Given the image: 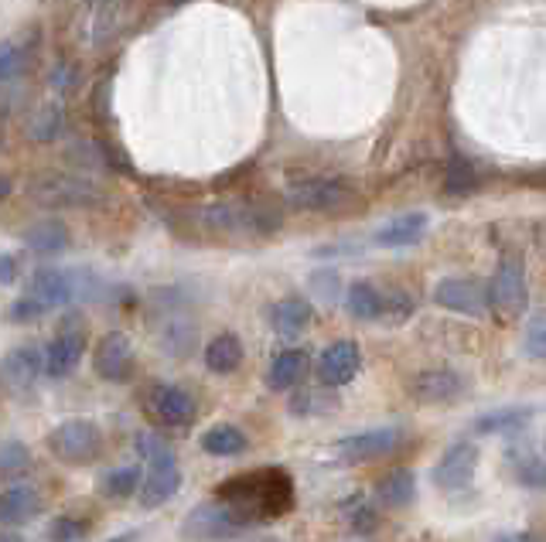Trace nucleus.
Listing matches in <instances>:
<instances>
[{
    "label": "nucleus",
    "mask_w": 546,
    "mask_h": 542,
    "mask_svg": "<svg viewBox=\"0 0 546 542\" xmlns=\"http://www.w3.org/2000/svg\"><path fill=\"white\" fill-rule=\"evenodd\" d=\"M219 498L246 525L280 519L294 505V485L284 471H253L219 485Z\"/></svg>",
    "instance_id": "nucleus-1"
},
{
    "label": "nucleus",
    "mask_w": 546,
    "mask_h": 542,
    "mask_svg": "<svg viewBox=\"0 0 546 542\" xmlns=\"http://www.w3.org/2000/svg\"><path fill=\"white\" fill-rule=\"evenodd\" d=\"M134 447L147 464L144 488L137 491L140 505H144V508H161L164 502H171V498L178 495V488H181V468H178L175 447H171L161 433H140Z\"/></svg>",
    "instance_id": "nucleus-2"
},
{
    "label": "nucleus",
    "mask_w": 546,
    "mask_h": 542,
    "mask_svg": "<svg viewBox=\"0 0 546 542\" xmlns=\"http://www.w3.org/2000/svg\"><path fill=\"white\" fill-rule=\"evenodd\" d=\"M28 195L45 208H93L103 202V191H99L96 181L62 171L35 174L28 185Z\"/></svg>",
    "instance_id": "nucleus-3"
},
{
    "label": "nucleus",
    "mask_w": 546,
    "mask_h": 542,
    "mask_svg": "<svg viewBox=\"0 0 546 542\" xmlns=\"http://www.w3.org/2000/svg\"><path fill=\"white\" fill-rule=\"evenodd\" d=\"M485 294H488V311H495L502 321L523 318L526 307H529L523 266H519L516 260H502L499 270L492 273V280L485 283Z\"/></svg>",
    "instance_id": "nucleus-4"
},
{
    "label": "nucleus",
    "mask_w": 546,
    "mask_h": 542,
    "mask_svg": "<svg viewBox=\"0 0 546 542\" xmlns=\"http://www.w3.org/2000/svg\"><path fill=\"white\" fill-rule=\"evenodd\" d=\"M48 450L65 464H86L103 450V433L89 420H62L48 433Z\"/></svg>",
    "instance_id": "nucleus-5"
},
{
    "label": "nucleus",
    "mask_w": 546,
    "mask_h": 542,
    "mask_svg": "<svg viewBox=\"0 0 546 542\" xmlns=\"http://www.w3.org/2000/svg\"><path fill=\"white\" fill-rule=\"evenodd\" d=\"M243 529H250L226 502H205L192 508V515L185 519V536L198 542H219V539H233Z\"/></svg>",
    "instance_id": "nucleus-6"
},
{
    "label": "nucleus",
    "mask_w": 546,
    "mask_h": 542,
    "mask_svg": "<svg viewBox=\"0 0 546 542\" xmlns=\"http://www.w3.org/2000/svg\"><path fill=\"white\" fill-rule=\"evenodd\" d=\"M352 198V188L338 178H301L287 188V202L304 212H335V208L349 205Z\"/></svg>",
    "instance_id": "nucleus-7"
},
{
    "label": "nucleus",
    "mask_w": 546,
    "mask_h": 542,
    "mask_svg": "<svg viewBox=\"0 0 546 542\" xmlns=\"http://www.w3.org/2000/svg\"><path fill=\"white\" fill-rule=\"evenodd\" d=\"M147 410L161 427H188L195 420L198 406L195 396L181 386H171V382H157L147 393Z\"/></svg>",
    "instance_id": "nucleus-8"
},
{
    "label": "nucleus",
    "mask_w": 546,
    "mask_h": 542,
    "mask_svg": "<svg viewBox=\"0 0 546 542\" xmlns=\"http://www.w3.org/2000/svg\"><path fill=\"white\" fill-rule=\"evenodd\" d=\"M475 471H478V447L471 440H461V444H451L444 450V457L430 471V481L441 491H461L471 485Z\"/></svg>",
    "instance_id": "nucleus-9"
},
{
    "label": "nucleus",
    "mask_w": 546,
    "mask_h": 542,
    "mask_svg": "<svg viewBox=\"0 0 546 542\" xmlns=\"http://www.w3.org/2000/svg\"><path fill=\"white\" fill-rule=\"evenodd\" d=\"M400 437H403L400 427H372V430H362L338 440L335 450L345 464H366V461H379V457L393 454Z\"/></svg>",
    "instance_id": "nucleus-10"
},
{
    "label": "nucleus",
    "mask_w": 546,
    "mask_h": 542,
    "mask_svg": "<svg viewBox=\"0 0 546 542\" xmlns=\"http://www.w3.org/2000/svg\"><path fill=\"white\" fill-rule=\"evenodd\" d=\"M45 372V355L35 345H18L0 358V389L7 393H28Z\"/></svg>",
    "instance_id": "nucleus-11"
},
{
    "label": "nucleus",
    "mask_w": 546,
    "mask_h": 542,
    "mask_svg": "<svg viewBox=\"0 0 546 542\" xmlns=\"http://www.w3.org/2000/svg\"><path fill=\"white\" fill-rule=\"evenodd\" d=\"M410 393L417 403H427V406H441V403H454L468 393V382L461 372L454 369H424L413 375L410 382Z\"/></svg>",
    "instance_id": "nucleus-12"
},
{
    "label": "nucleus",
    "mask_w": 546,
    "mask_h": 542,
    "mask_svg": "<svg viewBox=\"0 0 546 542\" xmlns=\"http://www.w3.org/2000/svg\"><path fill=\"white\" fill-rule=\"evenodd\" d=\"M93 369L99 379L106 382H127L134 372V345L123 331H110V335L99 338L93 352Z\"/></svg>",
    "instance_id": "nucleus-13"
},
{
    "label": "nucleus",
    "mask_w": 546,
    "mask_h": 542,
    "mask_svg": "<svg viewBox=\"0 0 546 542\" xmlns=\"http://www.w3.org/2000/svg\"><path fill=\"white\" fill-rule=\"evenodd\" d=\"M434 300L444 311L454 314H468V318H482L488 311V294L482 283L468 280V277H444L434 287Z\"/></svg>",
    "instance_id": "nucleus-14"
},
{
    "label": "nucleus",
    "mask_w": 546,
    "mask_h": 542,
    "mask_svg": "<svg viewBox=\"0 0 546 542\" xmlns=\"http://www.w3.org/2000/svg\"><path fill=\"white\" fill-rule=\"evenodd\" d=\"M362 369V352L355 341H335L328 345L325 352L318 358V382L328 389H338V386H349V382L359 375Z\"/></svg>",
    "instance_id": "nucleus-15"
},
{
    "label": "nucleus",
    "mask_w": 546,
    "mask_h": 542,
    "mask_svg": "<svg viewBox=\"0 0 546 542\" xmlns=\"http://www.w3.org/2000/svg\"><path fill=\"white\" fill-rule=\"evenodd\" d=\"M82 355H86V335H82L79 324H69V328H62L59 335L52 338V345H48L45 372L52 375V379H65V375L79 369Z\"/></svg>",
    "instance_id": "nucleus-16"
},
{
    "label": "nucleus",
    "mask_w": 546,
    "mask_h": 542,
    "mask_svg": "<svg viewBox=\"0 0 546 542\" xmlns=\"http://www.w3.org/2000/svg\"><path fill=\"white\" fill-rule=\"evenodd\" d=\"M536 406L519 403V406H502V410H488L471 423V433L478 437H509V433H523L529 423L536 420Z\"/></svg>",
    "instance_id": "nucleus-17"
},
{
    "label": "nucleus",
    "mask_w": 546,
    "mask_h": 542,
    "mask_svg": "<svg viewBox=\"0 0 546 542\" xmlns=\"http://www.w3.org/2000/svg\"><path fill=\"white\" fill-rule=\"evenodd\" d=\"M28 294L41 300V304L52 311V307H65L76 300V280H72V270H35V277L28 283Z\"/></svg>",
    "instance_id": "nucleus-18"
},
{
    "label": "nucleus",
    "mask_w": 546,
    "mask_h": 542,
    "mask_svg": "<svg viewBox=\"0 0 546 542\" xmlns=\"http://www.w3.org/2000/svg\"><path fill=\"white\" fill-rule=\"evenodd\" d=\"M430 229V219L427 212H407V215H396L383 225V229L372 236V243L383 246V249H407V246H417L420 239L427 236Z\"/></svg>",
    "instance_id": "nucleus-19"
},
{
    "label": "nucleus",
    "mask_w": 546,
    "mask_h": 542,
    "mask_svg": "<svg viewBox=\"0 0 546 542\" xmlns=\"http://www.w3.org/2000/svg\"><path fill=\"white\" fill-rule=\"evenodd\" d=\"M311 369V358L304 348H287V352L273 355L270 369H267V386L273 393H287V389H297L304 382V375Z\"/></svg>",
    "instance_id": "nucleus-20"
},
{
    "label": "nucleus",
    "mask_w": 546,
    "mask_h": 542,
    "mask_svg": "<svg viewBox=\"0 0 546 542\" xmlns=\"http://www.w3.org/2000/svg\"><path fill=\"white\" fill-rule=\"evenodd\" d=\"M45 508L41 491L35 485H14L0 491V522L4 525H24Z\"/></svg>",
    "instance_id": "nucleus-21"
},
{
    "label": "nucleus",
    "mask_w": 546,
    "mask_h": 542,
    "mask_svg": "<svg viewBox=\"0 0 546 542\" xmlns=\"http://www.w3.org/2000/svg\"><path fill=\"white\" fill-rule=\"evenodd\" d=\"M311 324V304L301 297H284L270 307V328L277 331L280 338H297L304 335Z\"/></svg>",
    "instance_id": "nucleus-22"
},
{
    "label": "nucleus",
    "mask_w": 546,
    "mask_h": 542,
    "mask_svg": "<svg viewBox=\"0 0 546 542\" xmlns=\"http://www.w3.org/2000/svg\"><path fill=\"white\" fill-rule=\"evenodd\" d=\"M120 14L123 11L117 7V0H96V4L89 7L86 21H82V38H86L89 45L110 41L120 28Z\"/></svg>",
    "instance_id": "nucleus-23"
},
{
    "label": "nucleus",
    "mask_w": 546,
    "mask_h": 542,
    "mask_svg": "<svg viewBox=\"0 0 546 542\" xmlns=\"http://www.w3.org/2000/svg\"><path fill=\"white\" fill-rule=\"evenodd\" d=\"M376 498L386 508H407L417 498V474L410 468H393L390 474H383L376 485Z\"/></svg>",
    "instance_id": "nucleus-24"
},
{
    "label": "nucleus",
    "mask_w": 546,
    "mask_h": 542,
    "mask_svg": "<svg viewBox=\"0 0 546 542\" xmlns=\"http://www.w3.org/2000/svg\"><path fill=\"white\" fill-rule=\"evenodd\" d=\"M21 239H24V246L35 249V253L55 256L69 246V229H65L59 219H41L35 225H28V229L21 232Z\"/></svg>",
    "instance_id": "nucleus-25"
},
{
    "label": "nucleus",
    "mask_w": 546,
    "mask_h": 542,
    "mask_svg": "<svg viewBox=\"0 0 546 542\" xmlns=\"http://www.w3.org/2000/svg\"><path fill=\"white\" fill-rule=\"evenodd\" d=\"M205 365H209V372L215 375H229L236 372L239 365H243V341L236 335H215L209 345H205Z\"/></svg>",
    "instance_id": "nucleus-26"
},
{
    "label": "nucleus",
    "mask_w": 546,
    "mask_h": 542,
    "mask_svg": "<svg viewBox=\"0 0 546 542\" xmlns=\"http://www.w3.org/2000/svg\"><path fill=\"white\" fill-rule=\"evenodd\" d=\"M506 461L512 468V478H516L519 485L529 491H546V461L540 454H533V450H526V447H516V450H509Z\"/></svg>",
    "instance_id": "nucleus-27"
},
{
    "label": "nucleus",
    "mask_w": 546,
    "mask_h": 542,
    "mask_svg": "<svg viewBox=\"0 0 546 542\" xmlns=\"http://www.w3.org/2000/svg\"><path fill=\"white\" fill-rule=\"evenodd\" d=\"M246 447H250L246 433L239 427H229V423H219V427L202 433V450L212 457H239Z\"/></svg>",
    "instance_id": "nucleus-28"
},
{
    "label": "nucleus",
    "mask_w": 546,
    "mask_h": 542,
    "mask_svg": "<svg viewBox=\"0 0 546 542\" xmlns=\"http://www.w3.org/2000/svg\"><path fill=\"white\" fill-rule=\"evenodd\" d=\"M345 307H349L355 321H376L383 318V294L369 280H355L349 294H345Z\"/></svg>",
    "instance_id": "nucleus-29"
},
{
    "label": "nucleus",
    "mask_w": 546,
    "mask_h": 542,
    "mask_svg": "<svg viewBox=\"0 0 546 542\" xmlns=\"http://www.w3.org/2000/svg\"><path fill=\"white\" fill-rule=\"evenodd\" d=\"M62 130H65V113H62V106H55V103L35 110L31 127H28L31 140H38V144H52V140H59Z\"/></svg>",
    "instance_id": "nucleus-30"
},
{
    "label": "nucleus",
    "mask_w": 546,
    "mask_h": 542,
    "mask_svg": "<svg viewBox=\"0 0 546 542\" xmlns=\"http://www.w3.org/2000/svg\"><path fill=\"white\" fill-rule=\"evenodd\" d=\"M192 341H195V328L188 321H181V318H171L168 324H164V331H161V348L168 355H188L192 352Z\"/></svg>",
    "instance_id": "nucleus-31"
},
{
    "label": "nucleus",
    "mask_w": 546,
    "mask_h": 542,
    "mask_svg": "<svg viewBox=\"0 0 546 542\" xmlns=\"http://www.w3.org/2000/svg\"><path fill=\"white\" fill-rule=\"evenodd\" d=\"M523 352H526V358L546 362V307L529 318L526 331H523Z\"/></svg>",
    "instance_id": "nucleus-32"
},
{
    "label": "nucleus",
    "mask_w": 546,
    "mask_h": 542,
    "mask_svg": "<svg viewBox=\"0 0 546 542\" xmlns=\"http://www.w3.org/2000/svg\"><path fill=\"white\" fill-rule=\"evenodd\" d=\"M103 491L110 498H130L140 491V471L137 468H113L103 478Z\"/></svg>",
    "instance_id": "nucleus-33"
},
{
    "label": "nucleus",
    "mask_w": 546,
    "mask_h": 542,
    "mask_svg": "<svg viewBox=\"0 0 546 542\" xmlns=\"http://www.w3.org/2000/svg\"><path fill=\"white\" fill-rule=\"evenodd\" d=\"M31 65V52L21 45H4L0 48V82L18 79L21 72H28Z\"/></svg>",
    "instance_id": "nucleus-34"
},
{
    "label": "nucleus",
    "mask_w": 546,
    "mask_h": 542,
    "mask_svg": "<svg viewBox=\"0 0 546 542\" xmlns=\"http://www.w3.org/2000/svg\"><path fill=\"white\" fill-rule=\"evenodd\" d=\"M335 410V396L308 389V393H297L291 399V413L294 416H314V413H332Z\"/></svg>",
    "instance_id": "nucleus-35"
},
{
    "label": "nucleus",
    "mask_w": 546,
    "mask_h": 542,
    "mask_svg": "<svg viewBox=\"0 0 546 542\" xmlns=\"http://www.w3.org/2000/svg\"><path fill=\"white\" fill-rule=\"evenodd\" d=\"M28 464H31V454L21 440H4V444H0V471L4 474L28 471Z\"/></svg>",
    "instance_id": "nucleus-36"
},
{
    "label": "nucleus",
    "mask_w": 546,
    "mask_h": 542,
    "mask_svg": "<svg viewBox=\"0 0 546 542\" xmlns=\"http://www.w3.org/2000/svg\"><path fill=\"white\" fill-rule=\"evenodd\" d=\"M478 188V174L465 161H454L448 168V195H471Z\"/></svg>",
    "instance_id": "nucleus-37"
},
{
    "label": "nucleus",
    "mask_w": 546,
    "mask_h": 542,
    "mask_svg": "<svg viewBox=\"0 0 546 542\" xmlns=\"http://www.w3.org/2000/svg\"><path fill=\"white\" fill-rule=\"evenodd\" d=\"M413 314V300L403 290H393L390 297H383V318L390 324H403Z\"/></svg>",
    "instance_id": "nucleus-38"
},
{
    "label": "nucleus",
    "mask_w": 546,
    "mask_h": 542,
    "mask_svg": "<svg viewBox=\"0 0 546 542\" xmlns=\"http://www.w3.org/2000/svg\"><path fill=\"white\" fill-rule=\"evenodd\" d=\"M48 307L41 304V300H35V297H21V300H14L11 307H7V321H14V324H28V321H38L41 314H45Z\"/></svg>",
    "instance_id": "nucleus-39"
},
{
    "label": "nucleus",
    "mask_w": 546,
    "mask_h": 542,
    "mask_svg": "<svg viewBox=\"0 0 546 542\" xmlns=\"http://www.w3.org/2000/svg\"><path fill=\"white\" fill-rule=\"evenodd\" d=\"M48 539L52 542H79L86 539V522L79 519H55L48 525Z\"/></svg>",
    "instance_id": "nucleus-40"
},
{
    "label": "nucleus",
    "mask_w": 546,
    "mask_h": 542,
    "mask_svg": "<svg viewBox=\"0 0 546 542\" xmlns=\"http://www.w3.org/2000/svg\"><path fill=\"white\" fill-rule=\"evenodd\" d=\"M311 287H314V294L325 300V304H335V300H338V273L335 270L311 273Z\"/></svg>",
    "instance_id": "nucleus-41"
},
{
    "label": "nucleus",
    "mask_w": 546,
    "mask_h": 542,
    "mask_svg": "<svg viewBox=\"0 0 546 542\" xmlns=\"http://www.w3.org/2000/svg\"><path fill=\"white\" fill-rule=\"evenodd\" d=\"M14 277H18V263H14V256L0 253V283H14Z\"/></svg>",
    "instance_id": "nucleus-42"
},
{
    "label": "nucleus",
    "mask_w": 546,
    "mask_h": 542,
    "mask_svg": "<svg viewBox=\"0 0 546 542\" xmlns=\"http://www.w3.org/2000/svg\"><path fill=\"white\" fill-rule=\"evenodd\" d=\"M11 195V181L4 178V174H0V198H7Z\"/></svg>",
    "instance_id": "nucleus-43"
},
{
    "label": "nucleus",
    "mask_w": 546,
    "mask_h": 542,
    "mask_svg": "<svg viewBox=\"0 0 546 542\" xmlns=\"http://www.w3.org/2000/svg\"><path fill=\"white\" fill-rule=\"evenodd\" d=\"M495 542H533V539H529V536H499Z\"/></svg>",
    "instance_id": "nucleus-44"
},
{
    "label": "nucleus",
    "mask_w": 546,
    "mask_h": 542,
    "mask_svg": "<svg viewBox=\"0 0 546 542\" xmlns=\"http://www.w3.org/2000/svg\"><path fill=\"white\" fill-rule=\"evenodd\" d=\"M137 536H134V532H130V536H120V539H113V542H134Z\"/></svg>",
    "instance_id": "nucleus-45"
},
{
    "label": "nucleus",
    "mask_w": 546,
    "mask_h": 542,
    "mask_svg": "<svg viewBox=\"0 0 546 542\" xmlns=\"http://www.w3.org/2000/svg\"><path fill=\"white\" fill-rule=\"evenodd\" d=\"M0 542H21L18 536H0Z\"/></svg>",
    "instance_id": "nucleus-46"
},
{
    "label": "nucleus",
    "mask_w": 546,
    "mask_h": 542,
    "mask_svg": "<svg viewBox=\"0 0 546 542\" xmlns=\"http://www.w3.org/2000/svg\"><path fill=\"white\" fill-rule=\"evenodd\" d=\"M0 150H4V140H0Z\"/></svg>",
    "instance_id": "nucleus-47"
},
{
    "label": "nucleus",
    "mask_w": 546,
    "mask_h": 542,
    "mask_svg": "<svg viewBox=\"0 0 546 542\" xmlns=\"http://www.w3.org/2000/svg\"><path fill=\"white\" fill-rule=\"evenodd\" d=\"M263 542H273V539H263Z\"/></svg>",
    "instance_id": "nucleus-48"
}]
</instances>
